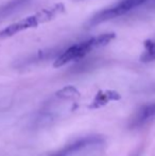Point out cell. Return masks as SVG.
I'll use <instances>...</instances> for the list:
<instances>
[{
  "label": "cell",
  "instance_id": "obj_1",
  "mask_svg": "<svg viewBox=\"0 0 155 156\" xmlns=\"http://www.w3.org/2000/svg\"><path fill=\"white\" fill-rule=\"evenodd\" d=\"M115 38V33H106V34L99 35L97 37H93L87 41H84L77 45L70 46L68 49H66L53 64L54 68L62 67V66L66 65V64L72 62V61H77L80 58H84L85 55L89 53L91 50L96 49V48L104 47L107 44H110L113 39Z\"/></svg>",
  "mask_w": 155,
  "mask_h": 156
},
{
  "label": "cell",
  "instance_id": "obj_2",
  "mask_svg": "<svg viewBox=\"0 0 155 156\" xmlns=\"http://www.w3.org/2000/svg\"><path fill=\"white\" fill-rule=\"evenodd\" d=\"M62 11H64V5L61 3L55 4V5L51 6L49 9L41 10L34 15L23 18L17 21V23H14L12 25L8 26V27H5L3 30L0 31V38L11 37L21 31L31 29V28H36L41 23H47V21H50L51 19H53Z\"/></svg>",
  "mask_w": 155,
  "mask_h": 156
},
{
  "label": "cell",
  "instance_id": "obj_3",
  "mask_svg": "<svg viewBox=\"0 0 155 156\" xmlns=\"http://www.w3.org/2000/svg\"><path fill=\"white\" fill-rule=\"evenodd\" d=\"M148 1H150V0H120L119 2H117L111 8L104 9L103 11L97 13L91 19V23L97 25V23L110 20V19H114L143 5Z\"/></svg>",
  "mask_w": 155,
  "mask_h": 156
},
{
  "label": "cell",
  "instance_id": "obj_4",
  "mask_svg": "<svg viewBox=\"0 0 155 156\" xmlns=\"http://www.w3.org/2000/svg\"><path fill=\"white\" fill-rule=\"evenodd\" d=\"M100 144H102V138L100 136H87V137L81 138V139H78L76 141L71 142L68 146H66L62 150L54 153L51 156H71L75 153H78L81 150H83V149L87 148V147Z\"/></svg>",
  "mask_w": 155,
  "mask_h": 156
},
{
  "label": "cell",
  "instance_id": "obj_5",
  "mask_svg": "<svg viewBox=\"0 0 155 156\" xmlns=\"http://www.w3.org/2000/svg\"><path fill=\"white\" fill-rule=\"evenodd\" d=\"M153 118H155V103L147 104L137 112L134 119H133L132 125L133 126H139V125L149 122Z\"/></svg>",
  "mask_w": 155,
  "mask_h": 156
},
{
  "label": "cell",
  "instance_id": "obj_6",
  "mask_svg": "<svg viewBox=\"0 0 155 156\" xmlns=\"http://www.w3.org/2000/svg\"><path fill=\"white\" fill-rule=\"evenodd\" d=\"M120 94L116 93L114 90H106V91H101L97 94V96L95 97V100L93 102L89 105L90 108H99L101 106L107 104L110 101H117L120 100Z\"/></svg>",
  "mask_w": 155,
  "mask_h": 156
},
{
  "label": "cell",
  "instance_id": "obj_7",
  "mask_svg": "<svg viewBox=\"0 0 155 156\" xmlns=\"http://www.w3.org/2000/svg\"><path fill=\"white\" fill-rule=\"evenodd\" d=\"M141 61L146 63L155 61V38L146 41L145 51L141 55Z\"/></svg>",
  "mask_w": 155,
  "mask_h": 156
},
{
  "label": "cell",
  "instance_id": "obj_8",
  "mask_svg": "<svg viewBox=\"0 0 155 156\" xmlns=\"http://www.w3.org/2000/svg\"><path fill=\"white\" fill-rule=\"evenodd\" d=\"M58 97L61 98H64V99H69V98H76V97H79V91L75 87L72 86H67V87H64L63 89H61L58 94Z\"/></svg>",
  "mask_w": 155,
  "mask_h": 156
},
{
  "label": "cell",
  "instance_id": "obj_9",
  "mask_svg": "<svg viewBox=\"0 0 155 156\" xmlns=\"http://www.w3.org/2000/svg\"><path fill=\"white\" fill-rule=\"evenodd\" d=\"M73 1H83V0H73Z\"/></svg>",
  "mask_w": 155,
  "mask_h": 156
}]
</instances>
